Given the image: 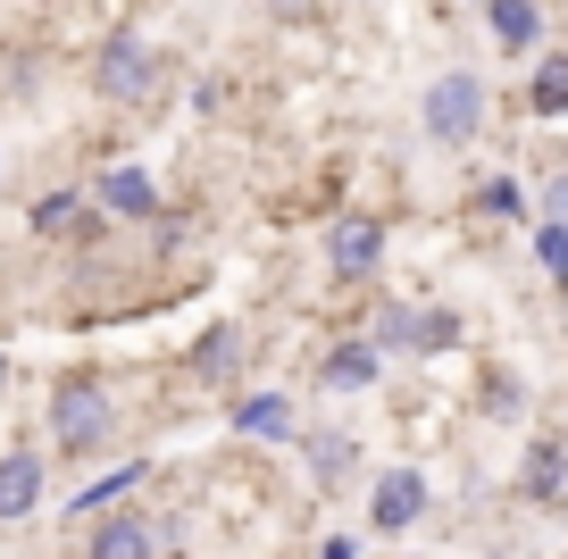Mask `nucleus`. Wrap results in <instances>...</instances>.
I'll list each match as a JSON object with an SVG mask.
<instances>
[{
    "instance_id": "f257e3e1",
    "label": "nucleus",
    "mask_w": 568,
    "mask_h": 559,
    "mask_svg": "<svg viewBox=\"0 0 568 559\" xmlns=\"http://www.w3.org/2000/svg\"><path fill=\"white\" fill-rule=\"evenodd\" d=\"M118 426H125V418H118V393H109L101 376H84V367H75V376H59V385H51V443L75 459V468L118 451Z\"/></svg>"
},
{
    "instance_id": "f03ea898",
    "label": "nucleus",
    "mask_w": 568,
    "mask_h": 559,
    "mask_svg": "<svg viewBox=\"0 0 568 559\" xmlns=\"http://www.w3.org/2000/svg\"><path fill=\"white\" fill-rule=\"evenodd\" d=\"M160 84H168V51L151 34H134V26H109L101 51H92V92L109 109H151Z\"/></svg>"
},
{
    "instance_id": "7ed1b4c3",
    "label": "nucleus",
    "mask_w": 568,
    "mask_h": 559,
    "mask_svg": "<svg viewBox=\"0 0 568 559\" xmlns=\"http://www.w3.org/2000/svg\"><path fill=\"white\" fill-rule=\"evenodd\" d=\"M485 118H494V101H485V75H468V68H444L418 92V125H426V142H444V151L477 142Z\"/></svg>"
},
{
    "instance_id": "20e7f679",
    "label": "nucleus",
    "mask_w": 568,
    "mask_h": 559,
    "mask_svg": "<svg viewBox=\"0 0 568 559\" xmlns=\"http://www.w3.org/2000/svg\"><path fill=\"white\" fill-rule=\"evenodd\" d=\"M435 509V485H426V468H385L368 492V526L376 535H409V526Z\"/></svg>"
},
{
    "instance_id": "39448f33",
    "label": "nucleus",
    "mask_w": 568,
    "mask_h": 559,
    "mask_svg": "<svg viewBox=\"0 0 568 559\" xmlns=\"http://www.w3.org/2000/svg\"><path fill=\"white\" fill-rule=\"evenodd\" d=\"M326 267H335L343 284H368L376 267H385V226H376V217H335V226H326Z\"/></svg>"
},
{
    "instance_id": "423d86ee",
    "label": "nucleus",
    "mask_w": 568,
    "mask_h": 559,
    "mask_svg": "<svg viewBox=\"0 0 568 559\" xmlns=\"http://www.w3.org/2000/svg\"><path fill=\"white\" fill-rule=\"evenodd\" d=\"M518 501L527 509H560L568 501V443H560V426L527 443V459H518Z\"/></svg>"
},
{
    "instance_id": "0eeeda50",
    "label": "nucleus",
    "mask_w": 568,
    "mask_h": 559,
    "mask_svg": "<svg viewBox=\"0 0 568 559\" xmlns=\"http://www.w3.org/2000/svg\"><path fill=\"white\" fill-rule=\"evenodd\" d=\"M84 559H160V526L142 509H109L84 526Z\"/></svg>"
},
{
    "instance_id": "6e6552de",
    "label": "nucleus",
    "mask_w": 568,
    "mask_h": 559,
    "mask_svg": "<svg viewBox=\"0 0 568 559\" xmlns=\"http://www.w3.org/2000/svg\"><path fill=\"white\" fill-rule=\"evenodd\" d=\"M293 451L310 459V485H318V492H335L343 476L359 468V435H352V426H302V443H293Z\"/></svg>"
},
{
    "instance_id": "1a4fd4ad",
    "label": "nucleus",
    "mask_w": 568,
    "mask_h": 559,
    "mask_svg": "<svg viewBox=\"0 0 568 559\" xmlns=\"http://www.w3.org/2000/svg\"><path fill=\"white\" fill-rule=\"evenodd\" d=\"M318 385L326 393H376V385H385V350H376L368 334H352V343H335L318 359Z\"/></svg>"
},
{
    "instance_id": "9d476101",
    "label": "nucleus",
    "mask_w": 568,
    "mask_h": 559,
    "mask_svg": "<svg viewBox=\"0 0 568 559\" xmlns=\"http://www.w3.org/2000/svg\"><path fill=\"white\" fill-rule=\"evenodd\" d=\"M92 201L101 210H118V217H134V226H151L160 217V184L134 167V159H118V167H101V184H92Z\"/></svg>"
},
{
    "instance_id": "9b49d317",
    "label": "nucleus",
    "mask_w": 568,
    "mask_h": 559,
    "mask_svg": "<svg viewBox=\"0 0 568 559\" xmlns=\"http://www.w3.org/2000/svg\"><path fill=\"white\" fill-rule=\"evenodd\" d=\"M243 359H251V334L234 326V317H217V326L193 343V385H234Z\"/></svg>"
},
{
    "instance_id": "f8f14e48",
    "label": "nucleus",
    "mask_w": 568,
    "mask_h": 559,
    "mask_svg": "<svg viewBox=\"0 0 568 559\" xmlns=\"http://www.w3.org/2000/svg\"><path fill=\"white\" fill-rule=\"evenodd\" d=\"M485 26H494V51L510 59L544 51V0H485Z\"/></svg>"
},
{
    "instance_id": "ddd939ff",
    "label": "nucleus",
    "mask_w": 568,
    "mask_h": 559,
    "mask_svg": "<svg viewBox=\"0 0 568 559\" xmlns=\"http://www.w3.org/2000/svg\"><path fill=\"white\" fill-rule=\"evenodd\" d=\"M234 426H243L251 443H302V409H293V393H243V402H234Z\"/></svg>"
},
{
    "instance_id": "4468645a",
    "label": "nucleus",
    "mask_w": 568,
    "mask_h": 559,
    "mask_svg": "<svg viewBox=\"0 0 568 559\" xmlns=\"http://www.w3.org/2000/svg\"><path fill=\"white\" fill-rule=\"evenodd\" d=\"M42 476H51V468H42V451H26V443H18V451H0V526L42 509Z\"/></svg>"
},
{
    "instance_id": "2eb2a0df",
    "label": "nucleus",
    "mask_w": 568,
    "mask_h": 559,
    "mask_svg": "<svg viewBox=\"0 0 568 559\" xmlns=\"http://www.w3.org/2000/svg\"><path fill=\"white\" fill-rule=\"evenodd\" d=\"M134 485H151V459H118L109 476H92V485L68 501V526H84V518H109V509H125V492H134Z\"/></svg>"
},
{
    "instance_id": "dca6fc26",
    "label": "nucleus",
    "mask_w": 568,
    "mask_h": 559,
    "mask_svg": "<svg viewBox=\"0 0 568 559\" xmlns=\"http://www.w3.org/2000/svg\"><path fill=\"white\" fill-rule=\"evenodd\" d=\"M460 309L452 301H409V359H452L460 350Z\"/></svg>"
},
{
    "instance_id": "f3484780",
    "label": "nucleus",
    "mask_w": 568,
    "mask_h": 559,
    "mask_svg": "<svg viewBox=\"0 0 568 559\" xmlns=\"http://www.w3.org/2000/svg\"><path fill=\"white\" fill-rule=\"evenodd\" d=\"M527 109H535V118H568V51L535 59V75H527Z\"/></svg>"
},
{
    "instance_id": "a211bd4d",
    "label": "nucleus",
    "mask_w": 568,
    "mask_h": 559,
    "mask_svg": "<svg viewBox=\"0 0 568 559\" xmlns=\"http://www.w3.org/2000/svg\"><path fill=\"white\" fill-rule=\"evenodd\" d=\"M477 402L494 409V418H518V409H527V385H518L510 367H485V385H477Z\"/></svg>"
},
{
    "instance_id": "6ab92c4d",
    "label": "nucleus",
    "mask_w": 568,
    "mask_h": 559,
    "mask_svg": "<svg viewBox=\"0 0 568 559\" xmlns=\"http://www.w3.org/2000/svg\"><path fill=\"white\" fill-rule=\"evenodd\" d=\"M75 217H84V193H51V201H34V234H75Z\"/></svg>"
},
{
    "instance_id": "aec40b11",
    "label": "nucleus",
    "mask_w": 568,
    "mask_h": 559,
    "mask_svg": "<svg viewBox=\"0 0 568 559\" xmlns=\"http://www.w3.org/2000/svg\"><path fill=\"white\" fill-rule=\"evenodd\" d=\"M535 260H544L551 293H568V226H535Z\"/></svg>"
},
{
    "instance_id": "412c9836",
    "label": "nucleus",
    "mask_w": 568,
    "mask_h": 559,
    "mask_svg": "<svg viewBox=\"0 0 568 559\" xmlns=\"http://www.w3.org/2000/svg\"><path fill=\"white\" fill-rule=\"evenodd\" d=\"M477 201H485V210H494V217H518V210H527L510 175H485V184H477Z\"/></svg>"
},
{
    "instance_id": "4be33fe9",
    "label": "nucleus",
    "mask_w": 568,
    "mask_h": 559,
    "mask_svg": "<svg viewBox=\"0 0 568 559\" xmlns=\"http://www.w3.org/2000/svg\"><path fill=\"white\" fill-rule=\"evenodd\" d=\"M544 226H568V167L544 175Z\"/></svg>"
},
{
    "instance_id": "5701e85b",
    "label": "nucleus",
    "mask_w": 568,
    "mask_h": 559,
    "mask_svg": "<svg viewBox=\"0 0 568 559\" xmlns=\"http://www.w3.org/2000/svg\"><path fill=\"white\" fill-rule=\"evenodd\" d=\"M260 9H267V18H293V26L310 18V0H260Z\"/></svg>"
},
{
    "instance_id": "b1692460",
    "label": "nucleus",
    "mask_w": 568,
    "mask_h": 559,
    "mask_svg": "<svg viewBox=\"0 0 568 559\" xmlns=\"http://www.w3.org/2000/svg\"><path fill=\"white\" fill-rule=\"evenodd\" d=\"M318 559H359V542H352V535H326V542H318Z\"/></svg>"
},
{
    "instance_id": "393cba45",
    "label": "nucleus",
    "mask_w": 568,
    "mask_h": 559,
    "mask_svg": "<svg viewBox=\"0 0 568 559\" xmlns=\"http://www.w3.org/2000/svg\"><path fill=\"white\" fill-rule=\"evenodd\" d=\"M0 393H9V350H0Z\"/></svg>"
},
{
    "instance_id": "a878e982",
    "label": "nucleus",
    "mask_w": 568,
    "mask_h": 559,
    "mask_svg": "<svg viewBox=\"0 0 568 559\" xmlns=\"http://www.w3.org/2000/svg\"><path fill=\"white\" fill-rule=\"evenodd\" d=\"M477 9H485V0H477Z\"/></svg>"
},
{
    "instance_id": "bb28decb",
    "label": "nucleus",
    "mask_w": 568,
    "mask_h": 559,
    "mask_svg": "<svg viewBox=\"0 0 568 559\" xmlns=\"http://www.w3.org/2000/svg\"><path fill=\"white\" fill-rule=\"evenodd\" d=\"M0 175H9V167H0Z\"/></svg>"
}]
</instances>
